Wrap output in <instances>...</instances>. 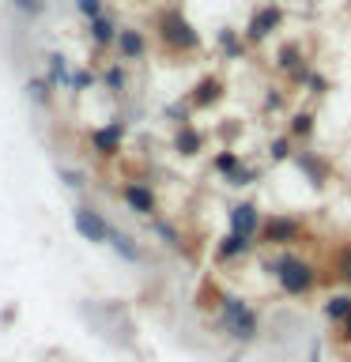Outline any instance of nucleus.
Returning a JSON list of instances; mask_svg holds the SVG:
<instances>
[{
	"label": "nucleus",
	"mask_w": 351,
	"mask_h": 362,
	"mask_svg": "<svg viewBox=\"0 0 351 362\" xmlns=\"http://www.w3.org/2000/svg\"><path fill=\"white\" fill-rule=\"evenodd\" d=\"M42 8H45V0H16V11H23V16H38Z\"/></svg>",
	"instance_id": "21"
},
{
	"label": "nucleus",
	"mask_w": 351,
	"mask_h": 362,
	"mask_svg": "<svg viewBox=\"0 0 351 362\" xmlns=\"http://www.w3.org/2000/svg\"><path fill=\"white\" fill-rule=\"evenodd\" d=\"M215 166H219L226 177H234L238 174V155H219V158H215Z\"/></svg>",
	"instance_id": "20"
},
{
	"label": "nucleus",
	"mask_w": 351,
	"mask_h": 362,
	"mask_svg": "<svg viewBox=\"0 0 351 362\" xmlns=\"http://www.w3.org/2000/svg\"><path fill=\"white\" fill-rule=\"evenodd\" d=\"M121 136H125V124L121 121H113V124H106V129H98L95 136H91V144H95V151L98 155H117L121 151Z\"/></svg>",
	"instance_id": "8"
},
{
	"label": "nucleus",
	"mask_w": 351,
	"mask_h": 362,
	"mask_svg": "<svg viewBox=\"0 0 351 362\" xmlns=\"http://www.w3.org/2000/svg\"><path fill=\"white\" fill-rule=\"evenodd\" d=\"M87 83H91V76H87V72H76V76H72V87H76V90H79V87H87Z\"/></svg>",
	"instance_id": "27"
},
{
	"label": "nucleus",
	"mask_w": 351,
	"mask_h": 362,
	"mask_svg": "<svg viewBox=\"0 0 351 362\" xmlns=\"http://www.w3.org/2000/svg\"><path fill=\"white\" fill-rule=\"evenodd\" d=\"M76 8L84 11L87 19H98V16H102V4H98V0H76Z\"/></svg>",
	"instance_id": "22"
},
{
	"label": "nucleus",
	"mask_w": 351,
	"mask_h": 362,
	"mask_svg": "<svg viewBox=\"0 0 351 362\" xmlns=\"http://www.w3.org/2000/svg\"><path fill=\"white\" fill-rule=\"evenodd\" d=\"M336 276L344 279V283H351V245H344L336 253Z\"/></svg>",
	"instance_id": "18"
},
{
	"label": "nucleus",
	"mask_w": 351,
	"mask_h": 362,
	"mask_svg": "<svg viewBox=\"0 0 351 362\" xmlns=\"http://www.w3.org/2000/svg\"><path fill=\"white\" fill-rule=\"evenodd\" d=\"M110 245L117 249V253H121L125 260H140V249L132 245V238H125V234H117V230H113V234H110Z\"/></svg>",
	"instance_id": "15"
},
{
	"label": "nucleus",
	"mask_w": 351,
	"mask_h": 362,
	"mask_svg": "<svg viewBox=\"0 0 351 362\" xmlns=\"http://www.w3.org/2000/svg\"><path fill=\"white\" fill-rule=\"evenodd\" d=\"M272 272H276L280 287L287 294H306V291H313V283H317V268L310 264V260L291 257V253L280 257L276 264H272Z\"/></svg>",
	"instance_id": "1"
},
{
	"label": "nucleus",
	"mask_w": 351,
	"mask_h": 362,
	"mask_svg": "<svg viewBox=\"0 0 351 362\" xmlns=\"http://www.w3.org/2000/svg\"><path fill=\"white\" fill-rule=\"evenodd\" d=\"M299 238V223L287 219V215H272V219L260 223V242L268 245H291Z\"/></svg>",
	"instance_id": "5"
},
{
	"label": "nucleus",
	"mask_w": 351,
	"mask_h": 362,
	"mask_svg": "<svg viewBox=\"0 0 351 362\" xmlns=\"http://www.w3.org/2000/svg\"><path fill=\"white\" fill-rule=\"evenodd\" d=\"M246 249H249V238H242V234L231 230V234L219 242V249H215V257H219V260H231V257H242Z\"/></svg>",
	"instance_id": "11"
},
{
	"label": "nucleus",
	"mask_w": 351,
	"mask_h": 362,
	"mask_svg": "<svg viewBox=\"0 0 351 362\" xmlns=\"http://www.w3.org/2000/svg\"><path fill=\"white\" fill-rule=\"evenodd\" d=\"M283 23V11L280 8H260V11H253V19H249V27H246V38L249 42H260V38H268L272 30H276Z\"/></svg>",
	"instance_id": "6"
},
{
	"label": "nucleus",
	"mask_w": 351,
	"mask_h": 362,
	"mask_svg": "<svg viewBox=\"0 0 351 362\" xmlns=\"http://www.w3.org/2000/svg\"><path fill=\"white\" fill-rule=\"evenodd\" d=\"M219 95H223V83H219V79H200L197 90H192V106H212Z\"/></svg>",
	"instance_id": "12"
},
{
	"label": "nucleus",
	"mask_w": 351,
	"mask_h": 362,
	"mask_svg": "<svg viewBox=\"0 0 351 362\" xmlns=\"http://www.w3.org/2000/svg\"><path fill=\"white\" fill-rule=\"evenodd\" d=\"M313 117H310V113H299V117H294V124H291V129L294 132H299V136H310V129H313V124H310Z\"/></svg>",
	"instance_id": "23"
},
{
	"label": "nucleus",
	"mask_w": 351,
	"mask_h": 362,
	"mask_svg": "<svg viewBox=\"0 0 351 362\" xmlns=\"http://www.w3.org/2000/svg\"><path fill=\"white\" fill-rule=\"evenodd\" d=\"M260 211H257V204H238V208L231 211V230L234 234H242V238H253L260 230Z\"/></svg>",
	"instance_id": "7"
},
{
	"label": "nucleus",
	"mask_w": 351,
	"mask_h": 362,
	"mask_svg": "<svg viewBox=\"0 0 351 362\" xmlns=\"http://www.w3.org/2000/svg\"><path fill=\"white\" fill-rule=\"evenodd\" d=\"M340 336H344V339H347V344H351V313L344 317V321H340Z\"/></svg>",
	"instance_id": "26"
},
{
	"label": "nucleus",
	"mask_w": 351,
	"mask_h": 362,
	"mask_svg": "<svg viewBox=\"0 0 351 362\" xmlns=\"http://www.w3.org/2000/svg\"><path fill=\"white\" fill-rule=\"evenodd\" d=\"M72 223H76V230H79L84 242H110V234H113V226L102 219L98 211H91V208H76Z\"/></svg>",
	"instance_id": "4"
},
{
	"label": "nucleus",
	"mask_w": 351,
	"mask_h": 362,
	"mask_svg": "<svg viewBox=\"0 0 351 362\" xmlns=\"http://www.w3.org/2000/svg\"><path fill=\"white\" fill-rule=\"evenodd\" d=\"M117 49H121L125 61L144 57V34H140V30H117Z\"/></svg>",
	"instance_id": "10"
},
{
	"label": "nucleus",
	"mask_w": 351,
	"mask_h": 362,
	"mask_svg": "<svg viewBox=\"0 0 351 362\" xmlns=\"http://www.w3.org/2000/svg\"><path fill=\"white\" fill-rule=\"evenodd\" d=\"M347 313H351V294H333L325 302V317H333V321H344Z\"/></svg>",
	"instance_id": "14"
},
{
	"label": "nucleus",
	"mask_w": 351,
	"mask_h": 362,
	"mask_svg": "<svg viewBox=\"0 0 351 362\" xmlns=\"http://www.w3.org/2000/svg\"><path fill=\"white\" fill-rule=\"evenodd\" d=\"M219 321L226 328V336H234V339H242V344H249V339H257V313L249 310V305L242 298H223L219 305Z\"/></svg>",
	"instance_id": "3"
},
{
	"label": "nucleus",
	"mask_w": 351,
	"mask_h": 362,
	"mask_svg": "<svg viewBox=\"0 0 351 362\" xmlns=\"http://www.w3.org/2000/svg\"><path fill=\"white\" fill-rule=\"evenodd\" d=\"M287 151H291V144H287V140H276V144H272V158H283Z\"/></svg>",
	"instance_id": "25"
},
{
	"label": "nucleus",
	"mask_w": 351,
	"mask_h": 362,
	"mask_svg": "<svg viewBox=\"0 0 351 362\" xmlns=\"http://www.w3.org/2000/svg\"><path fill=\"white\" fill-rule=\"evenodd\" d=\"M159 38H163L166 49H178V53H189L200 45V34L192 30V23L181 11H163L159 16Z\"/></svg>",
	"instance_id": "2"
},
{
	"label": "nucleus",
	"mask_w": 351,
	"mask_h": 362,
	"mask_svg": "<svg viewBox=\"0 0 351 362\" xmlns=\"http://www.w3.org/2000/svg\"><path fill=\"white\" fill-rule=\"evenodd\" d=\"M125 204H129L136 215H155V192L147 185H140V181L125 185Z\"/></svg>",
	"instance_id": "9"
},
{
	"label": "nucleus",
	"mask_w": 351,
	"mask_h": 362,
	"mask_svg": "<svg viewBox=\"0 0 351 362\" xmlns=\"http://www.w3.org/2000/svg\"><path fill=\"white\" fill-rule=\"evenodd\" d=\"M91 42L95 45H110V42H117V27H113L110 19H91Z\"/></svg>",
	"instance_id": "13"
},
{
	"label": "nucleus",
	"mask_w": 351,
	"mask_h": 362,
	"mask_svg": "<svg viewBox=\"0 0 351 362\" xmlns=\"http://www.w3.org/2000/svg\"><path fill=\"white\" fill-rule=\"evenodd\" d=\"M280 68H299V49L294 45H283L280 49Z\"/></svg>",
	"instance_id": "19"
},
{
	"label": "nucleus",
	"mask_w": 351,
	"mask_h": 362,
	"mask_svg": "<svg viewBox=\"0 0 351 362\" xmlns=\"http://www.w3.org/2000/svg\"><path fill=\"white\" fill-rule=\"evenodd\" d=\"M178 151H181V155H197V151H200V132L181 129V132H178Z\"/></svg>",
	"instance_id": "16"
},
{
	"label": "nucleus",
	"mask_w": 351,
	"mask_h": 362,
	"mask_svg": "<svg viewBox=\"0 0 351 362\" xmlns=\"http://www.w3.org/2000/svg\"><path fill=\"white\" fill-rule=\"evenodd\" d=\"M50 79H53V83H68V64H64L61 53L50 57Z\"/></svg>",
	"instance_id": "17"
},
{
	"label": "nucleus",
	"mask_w": 351,
	"mask_h": 362,
	"mask_svg": "<svg viewBox=\"0 0 351 362\" xmlns=\"http://www.w3.org/2000/svg\"><path fill=\"white\" fill-rule=\"evenodd\" d=\"M106 83H110L113 90H121V83H125V76H121V68H110V76H106Z\"/></svg>",
	"instance_id": "24"
}]
</instances>
